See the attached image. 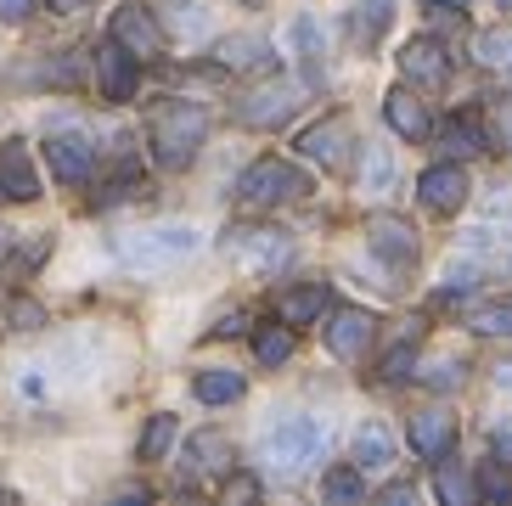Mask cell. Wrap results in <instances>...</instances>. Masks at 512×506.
Listing matches in <instances>:
<instances>
[{"label": "cell", "mask_w": 512, "mask_h": 506, "mask_svg": "<svg viewBox=\"0 0 512 506\" xmlns=\"http://www.w3.org/2000/svg\"><path fill=\"white\" fill-rule=\"evenodd\" d=\"M203 130H209L203 107L164 102L158 113H152V158H158L164 169H186L197 158V147H203Z\"/></svg>", "instance_id": "6da1fadb"}, {"label": "cell", "mask_w": 512, "mask_h": 506, "mask_svg": "<svg viewBox=\"0 0 512 506\" xmlns=\"http://www.w3.org/2000/svg\"><path fill=\"white\" fill-rule=\"evenodd\" d=\"M327 450V422L316 417H282L271 433H265V445H259V456L271 467H282V473H299V467H310Z\"/></svg>", "instance_id": "7a4b0ae2"}, {"label": "cell", "mask_w": 512, "mask_h": 506, "mask_svg": "<svg viewBox=\"0 0 512 506\" xmlns=\"http://www.w3.org/2000/svg\"><path fill=\"white\" fill-rule=\"evenodd\" d=\"M231 265H242L248 276H282L287 259H293V237L287 231H271V225H237L226 237Z\"/></svg>", "instance_id": "3957f363"}, {"label": "cell", "mask_w": 512, "mask_h": 506, "mask_svg": "<svg viewBox=\"0 0 512 506\" xmlns=\"http://www.w3.org/2000/svg\"><path fill=\"white\" fill-rule=\"evenodd\" d=\"M124 265L136 270H158V265H181V259H192L197 253V231L192 225H158V231H130V237L119 242Z\"/></svg>", "instance_id": "277c9868"}, {"label": "cell", "mask_w": 512, "mask_h": 506, "mask_svg": "<svg viewBox=\"0 0 512 506\" xmlns=\"http://www.w3.org/2000/svg\"><path fill=\"white\" fill-rule=\"evenodd\" d=\"M304 192H310V180H304V169L287 164V158H259V164L237 180V197L248 209H276V203L304 197Z\"/></svg>", "instance_id": "5b68a950"}, {"label": "cell", "mask_w": 512, "mask_h": 506, "mask_svg": "<svg viewBox=\"0 0 512 506\" xmlns=\"http://www.w3.org/2000/svg\"><path fill=\"white\" fill-rule=\"evenodd\" d=\"M46 164H51V175H57L62 186H85L91 169H96V152H91V141H85L79 130H57L46 141Z\"/></svg>", "instance_id": "8992f818"}, {"label": "cell", "mask_w": 512, "mask_h": 506, "mask_svg": "<svg viewBox=\"0 0 512 506\" xmlns=\"http://www.w3.org/2000/svg\"><path fill=\"white\" fill-rule=\"evenodd\" d=\"M107 40H119L136 62H147V57H158L164 34H158V23H152L147 6H119V12H113V29H107Z\"/></svg>", "instance_id": "52a82bcc"}, {"label": "cell", "mask_w": 512, "mask_h": 506, "mask_svg": "<svg viewBox=\"0 0 512 506\" xmlns=\"http://www.w3.org/2000/svg\"><path fill=\"white\" fill-rule=\"evenodd\" d=\"M40 197V175H34V158L23 141H6L0 147V203H34Z\"/></svg>", "instance_id": "ba28073f"}, {"label": "cell", "mask_w": 512, "mask_h": 506, "mask_svg": "<svg viewBox=\"0 0 512 506\" xmlns=\"http://www.w3.org/2000/svg\"><path fill=\"white\" fill-rule=\"evenodd\" d=\"M321 338H327L332 360H361L366 343H372V315L366 310H332L327 327H321Z\"/></svg>", "instance_id": "9c48e42d"}, {"label": "cell", "mask_w": 512, "mask_h": 506, "mask_svg": "<svg viewBox=\"0 0 512 506\" xmlns=\"http://www.w3.org/2000/svg\"><path fill=\"white\" fill-rule=\"evenodd\" d=\"M293 107H299L293 85H287V79H276V85L254 90V96H242V102H237V119H242V124H254V130H271V124H282Z\"/></svg>", "instance_id": "30bf717a"}, {"label": "cell", "mask_w": 512, "mask_h": 506, "mask_svg": "<svg viewBox=\"0 0 512 506\" xmlns=\"http://www.w3.org/2000/svg\"><path fill=\"white\" fill-rule=\"evenodd\" d=\"M96 74H102L107 102H130V96H136V57H130L119 40H107L102 51H96Z\"/></svg>", "instance_id": "8fae6325"}, {"label": "cell", "mask_w": 512, "mask_h": 506, "mask_svg": "<svg viewBox=\"0 0 512 506\" xmlns=\"http://www.w3.org/2000/svg\"><path fill=\"white\" fill-rule=\"evenodd\" d=\"M299 152L310 158V164H344L349 158V119H321V124H310V130L299 135Z\"/></svg>", "instance_id": "7c38bea8"}, {"label": "cell", "mask_w": 512, "mask_h": 506, "mask_svg": "<svg viewBox=\"0 0 512 506\" xmlns=\"http://www.w3.org/2000/svg\"><path fill=\"white\" fill-rule=\"evenodd\" d=\"M422 203H428V209H439V214H451V209H462L467 203V192H473V186H467V169H456V164H439V169H422Z\"/></svg>", "instance_id": "4fadbf2b"}, {"label": "cell", "mask_w": 512, "mask_h": 506, "mask_svg": "<svg viewBox=\"0 0 512 506\" xmlns=\"http://www.w3.org/2000/svg\"><path fill=\"white\" fill-rule=\"evenodd\" d=\"M400 74L411 79V85H445L451 79V62H445V45L439 40H411L406 51H400Z\"/></svg>", "instance_id": "5bb4252c"}, {"label": "cell", "mask_w": 512, "mask_h": 506, "mask_svg": "<svg viewBox=\"0 0 512 506\" xmlns=\"http://www.w3.org/2000/svg\"><path fill=\"white\" fill-rule=\"evenodd\" d=\"M293 45H299V74L310 90L327 85V40H321V23L316 17H299L293 23Z\"/></svg>", "instance_id": "9a60e30c"}, {"label": "cell", "mask_w": 512, "mask_h": 506, "mask_svg": "<svg viewBox=\"0 0 512 506\" xmlns=\"http://www.w3.org/2000/svg\"><path fill=\"white\" fill-rule=\"evenodd\" d=\"M383 113H389V124H394L400 135H406V141H422V135H434V119H428V102H422V96H411L406 85L383 96Z\"/></svg>", "instance_id": "2e32d148"}, {"label": "cell", "mask_w": 512, "mask_h": 506, "mask_svg": "<svg viewBox=\"0 0 512 506\" xmlns=\"http://www.w3.org/2000/svg\"><path fill=\"white\" fill-rule=\"evenodd\" d=\"M451 439H456V417H445V411H422V417H411V445H417L422 462L451 456Z\"/></svg>", "instance_id": "e0dca14e"}, {"label": "cell", "mask_w": 512, "mask_h": 506, "mask_svg": "<svg viewBox=\"0 0 512 506\" xmlns=\"http://www.w3.org/2000/svg\"><path fill=\"white\" fill-rule=\"evenodd\" d=\"M372 248L383 253V259H394V265H411L422 242H417V231H411L400 214H377L372 220Z\"/></svg>", "instance_id": "ac0fdd59"}, {"label": "cell", "mask_w": 512, "mask_h": 506, "mask_svg": "<svg viewBox=\"0 0 512 506\" xmlns=\"http://www.w3.org/2000/svg\"><path fill=\"white\" fill-rule=\"evenodd\" d=\"M214 62L220 68H271V40L265 34H231V40L214 45Z\"/></svg>", "instance_id": "d6986e66"}, {"label": "cell", "mask_w": 512, "mask_h": 506, "mask_svg": "<svg viewBox=\"0 0 512 506\" xmlns=\"http://www.w3.org/2000/svg\"><path fill=\"white\" fill-rule=\"evenodd\" d=\"M394 17V0H361L355 12H349V45L355 51H372L377 40H383V29H389Z\"/></svg>", "instance_id": "ffe728a7"}, {"label": "cell", "mask_w": 512, "mask_h": 506, "mask_svg": "<svg viewBox=\"0 0 512 506\" xmlns=\"http://www.w3.org/2000/svg\"><path fill=\"white\" fill-rule=\"evenodd\" d=\"M327 304H332V287L327 282H310V287H299V293L282 298V321H287V327H310Z\"/></svg>", "instance_id": "44dd1931"}, {"label": "cell", "mask_w": 512, "mask_h": 506, "mask_svg": "<svg viewBox=\"0 0 512 506\" xmlns=\"http://www.w3.org/2000/svg\"><path fill=\"white\" fill-rule=\"evenodd\" d=\"M383 462H394V433L383 422H366L355 433V467H383Z\"/></svg>", "instance_id": "7402d4cb"}, {"label": "cell", "mask_w": 512, "mask_h": 506, "mask_svg": "<svg viewBox=\"0 0 512 506\" xmlns=\"http://www.w3.org/2000/svg\"><path fill=\"white\" fill-rule=\"evenodd\" d=\"M197 400L203 405H231L242 400V372H226V366H214V372H197Z\"/></svg>", "instance_id": "603a6c76"}, {"label": "cell", "mask_w": 512, "mask_h": 506, "mask_svg": "<svg viewBox=\"0 0 512 506\" xmlns=\"http://www.w3.org/2000/svg\"><path fill=\"white\" fill-rule=\"evenodd\" d=\"M434 484H439V501H445V506H467V501H479V478H467L462 467H451L445 456H439V478H434Z\"/></svg>", "instance_id": "cb8c5ba5"}, {"label": "cell", "mask_w": 512, "mask_h": 506, "mask_svg": "<svg viewBox=\"0 0 512 506\" xmlns=\"http://www.w3.org/2000/svg\"><path fill=\"white\" fill-rule=\"evenodd\" d=\"M192 462H186V473H220V467L231 462V445L220 439V433H203V439H192V450H186Z\"/></svg>", "instance_id": "d4e9b609"}, {"label": "cell", "mask_w": 512, "mask_h": 506, "mask_svg": "<svg viewBox=\"0 0 512 506\" xmlns=\"http://www.w3.org/2000/svg\"><path fill=\"white\" fill-rule=\"evenodd\" d=\"M467 327L479 332V338H512V298H501V304H484V310L467 315Z\"/></svg>", "instance_id": "484cf974"}, {"label": "cell", "mask_w": 512, "mask_h": 506, "mask_svg": "<svg viewBox=\"0 0 512 506\" xmlns=\"http://www.w3.org/2000/svg\"><path fill=\"white\" fill-rule=\"evenodd\" d=\"M169 445H175V417H169V411H158V417L147 422V433H141V462H158Z\"/></svg>", "instance_id": "4316f807"}, {"label": "cell", "mask_w": 512, "mask_h": 506, "mask_svg": "<svg viewBox=\"0 0 512 506\" xmlns=\"http://www.w3.org/2000/svg\"><path fill=\"white\" fill-rule=\"evenodd\" d=\"M254 349H259V360H265V366H282V360L293 355V327H287V321H282V327H265L254 338Z\"/></svg>", "instance_id": "83f0119b"}, {"label": "cell", "mask_w": 512, "mask_h": 506, "mask_svg": "<svg viewBox=\"0 0 512 506\" xmlns=\"http://www.w3.org/2000/svg\"><path fill=\"white\" fill-rule=\"evenodd\" d=\"M321 495H327V501H361L366 484H361V473H355V467H332V473L321 478Z\"/></svg>", "instance_id": "f1b7e54d"}, {"label": "cell", "mask_w": 512, "mask_h": 506, "mask_svg": "<svg viewBox=\"0 0 512 506\" xmlns=\"http://www.w3.org/2000/svg\"><path fill=\"white\" fill-rule=\"evenodd\" d=\"M439 141H445V152H479V124L467 119V113H456L451 124H445V130H439Z\"/></svg>", "instance_id": "f546056e"}, {"label": "cell", "mask_w": 512, "mask_h": 506, "mask_svg": "<svg viewBox=\"0 0 512 506\" xmlns=\"http://www.w3.org/2000/svg\"><path fill=\"white\" fill-rule=\"evenodd\" d=\"M473 51H479V62H490V68H501V62H512V34L507 29H490L473 40Z\"/></svg>", "instance_id": "4dcf8cb0"}, {"label": "cell", "mask_w": 512, "mask_h": 506, "mask_svg": "<svg viewBox=\"0 0 512 506\" xmlns=\"http://www.w3.org/2000/svg\"><path fill=\"white\" fill-rule=\"evenodd\" d=\"M6 321H12L17 332H34V327H46V310H40L34 298H23V293H17L12 304H6Z\"/></svg>", "instance_id": "1f68e13d"}, {"label": "cell", "mask_w": 512, "mask_h": 506, "mask_svg": "<svg viewBox=\"0 0 512 506\" xmlns=\"http://www.w3.org/2000/svg\"><path fill=\"white\" fill-rule=\"evenodd\" d=\"M175 29H181V34H203V29H209V6H203V0H175Z\"/></svg>", "instance_id": "d6a6232c"}, {"label": "cell", "mask_w": 512, "mask_h": 506, "mask_svg": "<svg viewBox=\"0 0 512 506\" xmlns=\"http://www.w3.org/2000/svg\"><path fill=\"white\" fill-rule=\"evenodd\" d=\"M411 366H417V349H411V343H400V349H389V355H383V377H389V383H406Z\"/></svg>", "instance_id": "836d02e7"}, {"label": "cell", "mask_w": 512, "mask_h": 506, "mask_svg": "<svg viewBox=\"0 0 512 506\" xmlns=\"http://www.w3.org/2000/svg\"><path fill=\"white\" fill-rule=\"evenodd\" d=\"M479 495H490V501H512V478L507 473H484L479 478Z\"/></svg>", "instance_id": "e575fe53"}, {"label": "cell", "mask_w": 512, "mask_h": 506, "mask_svg": "<svg viewBox=\"0 0 512 506\" xmlns=\"http://www.w3.org/2000/svg\"><path fill=\"white\" fill-rule=\"evenodd\" d=\"M361 175H366V186H383V180L394 175V164H389V152H372V158H366V169H361Z\"/></svg>", "instance_id": "d590c367"}, {"label": "cell", "mask_w": 512, "mask_h": 506, "mask_svg": "<svg viewBox=\"0 0 512 506\" xmlns=\"http://www.w3.org/2000/svg\"><path fill=\"white\" fill-rule=\"evenodd\" d=\"M490 445H496V462L512 467V422H501V428L490 433Z\"/></svg>", "instance_id": "8d00e7d4"}, {"label": "cell", "mask_w": 512, "mask_h": 506, "mask_svg": "<svg viewBox=\"0 0 512 506\" xmlns=\"http://www.w3.org/2000/svg\"><path fill=\"white\" fill-rule=\"evenodd\" d=\"M220 495H226V501H254L259 484H254V478H226V490H220Z\"/></svg>", "instance_id": "74e56055"}, {"label": "cell", "mask_w": 512, "mask_h": 506, "mask_svg": "<svg viewBox=\"0 0 512 506\" xmlns=\"http://www.w3.org/2000/svg\"><path fill=\"white\" fill-rule=\"evenodd\" d=\"M428 383H434V388H456V360H439L434 372H428Z\"/></svg>", "instance_id": "f35d334b"}, {"label": "cell", "mask_w": 512, "mask_h": 506, "mask_svg": "<svg viewBox=\"0 0 512 506\" xmlns=\"http://www.w3.org/2000/svg\"><path fill=\"white\" fill-rule=\"evenodd\" d=\"M0 17H6V23H17V17H29V0H0Z\"/></svg>", "instance_id": "ab89813d"}, {"label": "cell", "mask_w": 512, "mask_h": 506, "mask_svg": "<svg viewBox=\"0 0 512 506\" xmlns=\"http://www.w3.org/2000/svg\"><path fill=\"white\" fill-rule=\"evenodd\" d=\"M51 12H79V6H85V0H46Z\"/></svg>", "instance_id": "60d3db41"}, {"label": "cell", "mask_w": 512, "mask_h": 506, "mask_svg": "<svg viewBox=\"0 0 512 506\" xmlns=\"http://www.w3.org/2000/svg\"><path fill=\"white\" fill-rule=\"evenodd\" d=\"M501 135H507V147H512V102L501 107Z\"/></svg>", "instance_id": "b9f144b4"}, {"label": "cell", "mask_w": 512, "mask_h": 506, "mask_svg": "<svg viewBox=\"0 0 512 506\" xmlns=\"http://www.w3.org/2000/svg\"><path fill=\"white\" fill-rule=\"evenodd\" d=\"M496 383H501V388H512V366H496Z\"/></svg>", "instance_id": "7bdbcfd3"}, {"label": "cell", "mask_w": 512, "mask_h": 506, "mask_svg": "<svg viewBox=\"0 0 512 506\" xmlns=\"http://www.w3.org/2000/svg\"><path fill=\"white\" fill-rule=\"evenodd\" d=\"M0 248H6V231H0Z\"/></svg>", "instance_id": "ee69618b"}, {"label": "cell", "mask_w": 512, "mask_h": 506, "mask_svg": "<svg viewBox=\"0 0 512 506\" xmlns=\"http://www.w3.org/2000/svg\"><path fill=\"white\" fill-rule=\"evenodd\" d=\"M501 6H507V12H512V0H501Z\"/></svg>", "instance_id": "f6af8a7d"}]
</instances>
